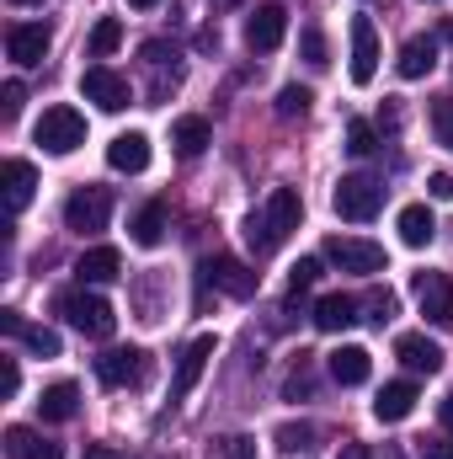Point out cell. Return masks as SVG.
I'll return each mask as SVG.
<instances>
[{"label": "cell", "instance_id": "6da1fadb", "mask_svg": "<svg viewBox=\"0 0 453 459\" xmlns=\"http://www.w3.org/2000/svg\"><path fill=\"white\" fill-rule=\"evenodd\" d=\"M299 220H304V198H299L294 187H272L267 204L251 209V220H245V246H251L256 256H272V251L299 230Z\"/></svg>", "mask_w": 453, "mask_h": 459}, {"label": "cell", "instance_id": "7a4b0ae2", "mask_svg": "<svg viewBox=\"0 0 453 459\" xmlns=\"http://www.w3.org/2000/svg\"><path fill=\"white\" fill-rule=\"evenodd\" d=\"M59 316H64L81 337H113L117 332V310L102 299V294H91V289H70V294H59Z\"/></svg>", "mask_w": 453, "mask_h": 459}, {"label": "cell", "instance_id": "3957f363", "mask_svg": "<svg viewBox=\"0 0 453 459\" xmlns=\"http://www.w3.org/2000/svg\"><path fill=\"white\" fill-rule=\"evenodd\" d=\"M331 209H337L341 220H352V225H363V220H373L379 209H384V182L379 177H341L337 193H331Z\"/></svg>", "mask_w": 453, "mask_h": 459}, {"label": "cell", "instance_id": "277c9868", "mask_svg": "<svg viewBox=\"0 0 453 459\" xmlns=\"http://www.w3.org/2000/svg\"><path fill=\"white\" fill-rule=\"evenodd\" d=\"M32 139H38L48 155H70V150L86 144V117L75 113V108H43L38 128H32Z\"/></svg>", "mask_w": 453, "mask_h": 459}, {"label": "cell", "instance_id": "5b68a950", "mask_svg": "<svg viewBox=\"0 0 453 459\" xmlns=\"http://www.w3.org/2000/svg\"><path fill=\"white\" fill-rule=\"evenodd\" d=\"M107 220H113V193H107V187H75V193L64 198V225L81 230V235L107 230Z\"/></svg>", "mask_w": 453, "mask_h": 459}, {"label": "cell", "instance_id": "8992f818", "mask_svg": "<svg viewBox=\"0 0 453 459\" xmlns=\"http://www.w3.org/2000/svg\"><path fill=\"white\" fill-rule=\"evenodd\" d=\"M326 262H337L341 273L373 278V273H384V246L379 240H357V235H331L326 240Z\"/></svg>", "mask_w": 453, "mask_h": 459}, {"label": "cell", "instance_id": "52a82bcc", "mask_svg": "<svg viewBox=\"0 0 453 459\" xmlns=\"http://www.w3.org/2000/svg\"><path fill=\"white\" fill-rule=\"evenodd\" d=\"M97 379H102L107 390L144 385V379H150V358H144L139 347H107V352L97 358Z\"/></svg>", "mask_w": 453, "mask_h": 459}, {"label": "cell", "instance_id": "ba28073f", "mask_svg": "<svg viewBox=\"0 0 453 459\" xmlns=\"http://www.w3.org/2000/svg\"><path fill=\"white\" fill-rule=\"evenodd\" d=\"M416 305H422V316L438 332H453V278L449 273H416Z\"/></svg>", "mask_w": 453, "mask_h": 459}, {"label": "cell", "instance_id": "9c48e42d", "mask_svg": "<svg viewBox=\"0 0 453 459\" xmlns=\"http://www.w3.org/2000/svg\"><path fill=\"white\" fill-rule=\"evenodd\" d=\"M81 91H86V102H97L102 113H123V108L133 102V86H128L117 70H107V65H91V70L81 75Z\"/></svg>", "mask_w": 453, "mask_h": 459}, {"label": "cell", "instance_id": "30bf717a", "mask_svg": "<svg viewBox=\"0 0 453 459\" xmlns=\"http://www.w3.org/2000/svg\"><path fill=\"white\" fill-rule=\"evenodd\" d=\"M283 38H288V11H283V5H256V11L245 16V48L272 54Z\"/></svg>", "mask_w": 453, "mask_h": 459}, {"label": "cell", "instance_id": "8fae6325", "mask_svg": "<svg viewBox=\"0 0 453 459\" xmlns=\"http://www.w3.org/2000/svg\"><path fill=\"white\" fill-rule=\"evenodd\" d=\"M48 43H54V32H48L43 22H16V27L5 32V54H11V65H21V70L43 65Z\"/></svg>", "mask_w": 453, "mask_h": 459}, {"label": "cell", "instance_id": "7c38bea8", "mask_svg": "<svg viewBox=\"0 0 453 459\" xmlns=\"http://www.w3.org/2000/svg\"><path fill=\"white\" fill-rule=\"evenodd\" d=\"M214 337H198V342L182 347V358H176V379H171V401H187L192 390H198V379H203V368H209V358H214Z\"/></svg>", "mask_w": 453, "mask_h": 459}, {"label": "cell", "instance_id": "4fadbf2b", "mask_svg": "<svg viewBox=\"0 0 453 459\" xmlns=\"http://www.w3.org/2000/svg\"><path fill=\"white\" fill-rule=\"evenodd\" d=\"M379 75V32L368 16H352V81L368 86Z\"/></svg>", "mask_w": 453, "mask_h": 459}, {"label": "cell", "instance_id": "5bb4252c", "mask_svg": "<svg viewBox=\"0 0 453 459\" xmlns=\"http://www.w3.org/2000/svg\"><path fill=\"white\" fill-rule=\"evenodd\" d=\"M203 278H209L214 289H225L229 299H251V294H256V283H261V278H256L245 262H235V256H214V262L203 267Z\"/></svg>", "mask_w": 453, "mask_h": 459}, {"label": "cell", "instance_id": "9a60e30c", "mask_svg": "<svg viewBox=\"0 0 453 459\" xmlns=\"http://www.w3.org/2000/svg\"><path fill=\"white\" fill-rule=\"evenodd\" d=\"M395 358H400L411 374H438V368H443V347L432 342L427 332H406V337H395Z\"/></svg>", "mask_w": 453, "mask_h": 459}, {"label": "cell", "instance_id": "2e32d148", "mask_svg": "<svg viewBox=\"0 0 453 459\" xmlns=\"http://www.w3.org/2000/svg\"><path fill=\"white\" fill-rule=\"evenodd\" d=\"M395 70H400L406 81H422V75H432V70H438V38H427V32L406 38V43H400V59H395Z\"/></svg>", "mask_w": 453, "mask_h": 459}, {"label": "cell", "instance_id": "e0dca14e", "mask_svg": "<svg viewBox=\"0 0 453 459\" xmlns=\"http://www.w3.org/2000/svg\"><path fill=\"white\" fill-rule=\"evenodd\" d=\"M107 166H113V171H128V177H139V171L150 166V134H139V128L117 134L113 144H107Z\"/></svg>", "mask_w": 453, "mask_h": 459}, {"label": "cell", "instance_id": "ac0fdd59", "mask_svg": "<svg viewBox=\"0 0 453 459\" xmlns=\"http://www.w3.org/2000/svg\"><path fill=\"white\" fill-rule=\"evenodd\" d=\"M326 374L337 379V385H368V374H373V352L368 347H337L331 358H326Z\"/></svg>", "mask_w": 453, "mask_h": 459}, {"label": "cell", "instance_id": "d6986e66", "mask_svg": "<svg viewBox=\"0 0 453 459\" xmlns=\"http://www.w3.org/2000/svg\"><path fill=\"white\" fill-rule=\"evenodd\" d=\"M5 455L11 459H64V444H54V438H43L38 428H5Z\"/></svg>", "mask_w": 453, "mask_h": 459}, {"label": "cell", "instance_id": "ffe728a7", "mask_svg": "<svg viewBox=\"0 0 453 459\" xmlns=\"http://www.w3.org/2000/svg\"><path fill=\"white\" fill-rule=\"evenodd\" d=\"M117 273H123V251L117 246H91V251L75 256V278L81 283H113Z\"/></svg>", "mask_w": 453, "mask_h": 459}, {"label": "cell", "instance_id": "44dd1931", "mask_svg": "<svg viewBox=\"0 0 453 459\" xmlns=\"http://www.w3.org/2000/svg\"><path fill=\"white\" fill-rule=\"evenodd\" d=\"M0 187H5V209H11V214H21V209L32 204L38 171H32L27 160H5V166H0Z\"/></svg>", "mask_w": 453, "mask_h": 459}, {"label": "cell", "instance_id": "7402d4cb", "mask_svg": "<svg viewBox=\"0 0 453 459\" xmlns=\"http://www.w3.org/2000/svg\"><path fill=\"white\" fill-rule=\"evenodd\" d=\"M411 411H416V385L411 379H395V385H384L373 395V417L379 422H406Z\"/></svg>", "mask_w": 453, "mask_h": 459}, {"label": "cell", "instance_id": "603a6c76", "mask_svg": "<svg viewBox=\"0 0 453 459\" xmlns=\"http://www.w3.org/2000/svg\"><path fill=\"white\" fill-rule=\"evenodd\" d=\"M310 321H315V332H331V337H337V332H346V326H357L363 316H357V299H352V294H326V299L315 305Z\"/></svg>", "mask_w": 453, "mask_h": 459}, {"label": "cell", "instance_id": "cb8c5ba5", "mask_svg": "<svg viewBox=\"0 0 453 459\" xmlns=\"http://www.w3.org/2000/svg\"><path fill=\"white\" fill-rule=\"evenodd\" d=\"M209 139H214L209 117H176V123H171V144H176V155H182V160L203 155V150H209Z\"/></svg>", "mask_w": 453, "mask_h": 459}, {"label": "cell", "instance_id": "d4e9b609", "mask_svg": "<svg viewBox=\"0 0 453 459\" xmlns=\"http://www.w3.org/2000/svg\"><path fill=\"white\" fill-rule=\"evenodd\" d=\"M38 411H43V422H70V417L81 411V385H70V379L48 385L43 401H38Z\"/></svg>", "mask_w": 453, "mask_h": 459}, {"label": "cell", "instance_id": "484cf974", "mask_svg": "<svg viewBox=\"0 0 453 459\" xmlns=\"http://www.w3.org/2000/svg\"><path fill=\"white\" fill-rule=\"evenodd\" d=\"M400 240L411 246V251H422V246H432V235H438V220H432V209L427 204H411V209H400Z\"/></svg>", "mask_w": 453, "mask_h": 459}, {"label": "cell", "instance_id": "4316f807", "mask_svg": "<svg viewBox=\"0 0 453 459\" xmlns=\"http://www.w3.org/2000/svg\"><path fill=\"white\" fill-rule=\"evenodd\" d=\"M128 235H133V246H160V235H166V204H160V198L144 204V209L133 214Z\"/></svg>", "mask_w": 453, "mask_h": 459}, {"label": "cell", "instance_id": "83f0119b", "mask_svg": "<svg viewBox=\"0 0 453 459\" xmlns=\"http://www.w3.org/2000/svg\"><path fill=\"white\" fill-rule=\"evenodd\" d=\"M357 310H368V316H363L368 326H389V321H395V294H389V289H368V294L357 299Z\"/></svg>", "mask_w": 453, "mask_h": 459}, {"label": "cell", "instance_id": "f1b7e54d", "mask_svg": "<svg viewBox=\"0 0 453 459\" xmlns=\"http://www.w3.org/2000/svg\"><path fill=\"white\" fill-rule=\"evenodd\" d=\"M310 102H315V91H310V86H283V91H278V117H283V123H294V117L310 113Z\"/></svg>", "mask_w": 453, "mask_h": 459}, {"label": "cell", "instance_id": "f546056e", "mask_svg": "<svg viewBox=\"0 0 453 459\" xmlns=\"http://www.w3.org/2000/svg\"><path fill=\"white\" fill-rule=\"evenodd\" d=\"M315 278H321V256H299V262L288 267V299L310 294V289H315Z\"/></svg>", "mask_w": 453, "mask_h": 459}, {"label": "cell", "instance_id": "4dcf8cb0", "mask_svg": "<svg viewBox=\"0 0 453 459\" xmlns=\"http://www.w3.org/2000/svg\"><path fill=\"white\" fill-rule=\"evenodd\" d=\"M299 54H304L310 70H326V65H331V54H326V32H321V27H304V32H299Z\"/></svg>", "mask_w": 453, "mask_h": 459}, {"label": "cell", "instance_id": "1f68e13d", "mask_svg": "<svg viewBox=\"0 0 453 459\" xmlns=\"http://www.w3.org/2000/svg\"><path fill=\"white\" fill-rule=\"evenodd\" d=\"M117 43H123V22H117V16H102L97 32H91V59H107Z\"/></svg>", "mask_w": 453, "mask_h": 459}, {"label": "cell", "instance_id": "d6a6232c", "mask_svg": "<svg viewBox=\"0 0 453 459\" xmlns=\"http://www.w3.org/2000/svg\"><path fill=\"white\" fill-rule=\"evenodd\" d=\"M346 150H352V155H373V150H379V134H373V123L352 117V123H346Z\"/></svg>", "mask_w": 453, "mask_h": 459}, {"label": "cell", "instance_id": "836d02e7", "mask_svg": "<svg viewBox=\"0 0 453 459\" xmlns=\"http://www.w3.org/2000/svg\"><path fill=\"white\" fill-rule=\"evenodd\" d=\"M310 444H315V428H310V422H283V428H278V449L299 455V449H310Z\"/></svg>", "mask_w": 453, "mask_h": 459}, {"label": "cell", "instance_id": "e575fe53", "mask_svg": "<svg viewBox=\"0 0 453 459\" xmlns=\"http://www.w3.org/2000/svg\"><path fill=\"white\" fill-rule=\"evenodd\" d=\"M21 342L38 358H59V332H48V326H21Z\"/></svg>", "mask_w": 453, "mask_h": 459}, {"label": "cell", "instance_id": "d590c367", "mask_svg": "<svg viewBox=\"0 0 453 459\" xmlns=\"http://www.w3.org/2000/svg\"><path fill=\"white\" fill-rule=\"evenodd\" d=\"M21 102H27V86H21V81H5V86H0V117H5V123H16Z\"/></svg>", "mask_w": 453, "mask_h": 459}, {"label": "cell", "instance_id": "8d00e7d4", "mask_svg": "<svg viewBox=\"0 0 453 459\" xmlns=\"http://www.w3.org/2000/svg\"><path fill=\"white\" fill-rule=\"evenodd\" d=\"M432 128H438V139L453 150V97H438L432 102Z\"/></svg>", "mask_w": 453, "mask_h": 459}, {"label": "cell", "instance_id": "74e56055", "mask_svg": "<svg viewBox=\"0 0 453 459\" xmlns=\"http://www.w3.org/2000/svg\"><path fill=\"white\" fill-rule=\"evenodd\" d=\"M21 390V368H16V358H0V395L11 401Z\"/></svg>", "mask_w": 453, "mask_h": 459}, {"label": "cell", "instance_id": "f35d334b", "mask_svg": "<svg viewBox=\"0 0 453 459\" xmlns=\"http://www.w3.org/2000/svg\"><path fill=\"white\" fill-rule=\"evenodd\" d=\"M225 459H256V438H245V433L225 438Z\"/></svg>", "mask_w": 453, "mask_h": 459}, {"label": "cell", "instance_id": "ab89813d", "mask_svg": "<svg viewBox=\"0 0 453 459\" xmlns=\"http://www.w3.org/2000/svg\"><path fill=\"white\" fill-rule=\"evenodd\" d=\"M427 193H432L438 204H453V177L449 171H432V177H427Z\"/></svg>", "mask_w": 453, "mask_h": 459}, {"label": "cell", "instance_id": "60d3db41", "mask_svg": "<svg viewBox=\"0 0 453 459\" xmlns=\"http://www.w3.org/2000/svg\"><path fill=\"white\" fill-rule=\"evenodd\" d=\"M416 459H453V444H438V438H422Z\"/></svg>", "mask_w": 453, "mask_h": 459}, {"label": "cell", "instance_id": "b9f144b4", "mask_svg": "<svg viewBox=\"0 0 453 459\" xmlns=\"http://www.w3.org/2000/svg\"><path fill=\"white\" fill-rule=\"evenodd\" d=\"M86 459H128V455H123V449H113V444H91V449H86Z\"/></svg>", "mask_w": 453, "mask_h": 459}, {"label": "cell", "instance_id": "7bdbcfd3", "mask_svg": "<svg viewBox=\"0 0 453 459\" xmlns=\"http://www.w3.org/2000/svg\"><path fill=\"white\" fill-rule=\"evenodd\" d=\"M337 459H373V455H368V444H341Z\"/></svg>", "mask_w": 453, "mask_h": 459}, {"label": "cell", "instance_id": "ee69618b", "mask_svg": "<svg viewBox=\"0 0 453 459\" xmlns=\"http://www.w3.org/2000/svg\"><path fill=\"white\" fill-rule=\"evenodd\" d=\"M438 417H443V428H449V433H453V390H449V395H443V406H438Z\"/></svg>", "mask_w": 453, "mask_h": 459}, {"label": "cell", "instance_id": "f6af8a7d", "mask_svg": "<svg viewBox=\"0 0 453 459\" xmlns=\"http://www.w3.org/2000/svg\"><path fill=\"white\" fill-rule=\"evenodd\" d=\"M128 5H133V11H150V5H160V0H128Z\"/></svg>", "mask_w": 453, "mask_h": 459}, {"label": "cell", "instance_id": "bcb514c9", "mask_svg": "<svg viewBox=\"0 0 453 459\" xmlns=\"http://www.w3.org/2000/svg\"><path fill=\"white\" fill-rule=\"evenodd\" d=\"M443 38H449V43H453V22H443Z\"/></svg>", "mask_w": 453, "mask_h": 459}, {"label": "cell", "instance_id": "7dc6e473", "mask_svg": "<svg viewBox=\"0 0 453 459\" xmlns=\"http://www.w3.org/2000/svg\"><path fill=\"white\" fill-rule=\"evenodd\" d=\"M11 5H43V0H11Z\"/></svg>", "mask_w": 453, "mask_h": 459}, {"label": "cell", "instance_id": "c3c4849f", "mask_svg": "<svg viewBox=\"0 0 453 459\" xmlns=\"http://www.w3.org/2000/svg\"><path fill=\"white\" fill-rule=\"evenodd\" d=\"M427 5H438V0H427Z\"/></svg>", "mask_w": 453, "mask_h": 459}]
</instances>
